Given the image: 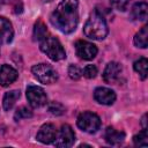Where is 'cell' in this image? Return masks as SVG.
<instances>
[{
    "label": "cell",
    "instance_id": "obj_1",
    "mask_svg": "<svg viewBox=\"0 0 148 148\" xmlns=\"http://www.w3.org/2000/svg\"><path fill=\"white\" fill-rule=\"evenodd\" d=\"M77 0H61L50 16L51 23L61 32H73L79 23Z\"/></svg>",
    "mask_w": 148,
    "mask_h": 148
},
{
    "label": "cell",
    "instance_id": "obj_2",
    "mask_svg": "<svg viewBox=\"0 0 148 148\" xmlns=\"http://www.w3.org/2000/svg\"><path fill=\"white\" fill-rule=\"evenodd\" d=\"M83 32L90 39H95V40L104 39L109 32L104 16L99 14L97 10L94 14H91L83 27Z\"/></svg>",
    "mask_w": 148,
    "mask_h": 148
},
{
    "label": "cell",
    "instance_id": "obj_3",
    "mask_svg": "<svg viewBox=\"0 0 148 148\" xmlns=\"http://www.w3.org/2000/svg\"><path fill=\"white\" fill-rule=\"evenodd\" d=\"M39 49L44 52L51 60L59 61L66 58V52L61 45V43L53 36L46 35L43 39L39 40Z\"/></svg>",
    "mask_w": 148,
    "mask_h": 148
},
{
    "label": "cell",
    "instance_id": "obj_4",
    "mask_svg": "<svg viewBox=\"0 0 148 148\" xmlns=\"http://www.w3.org/2000/svg\"><path fill=\"white\" fill-rule=\"evenodd\" d=\"M76 124H77L79 128H81L82 131L92 134L99 130L101 119L96 113L90 112V111H84V112L79 114Z\"/></svg>",
    "mask_w": 148,
    "mask_h": 148
},
{
    "label": "cell",
    "instance_id": "obj_5",
    "mask_svg": "<svg viewBox=\"0 0 148 148\" xmlns=\"http://www.w3.org/2000/svg\"><path fill=\"white\" fill-rule=\"evenodd\" d=\"M34 76L44 84H52L58 80V74L56 69L47 64H37L31 68Z\"/></svg>",
    "mask_w": 148,
    "mask_h": 148
},
{
    "label": "cell",
    "instance_id": "obj_6",
    "mask_svg": "<svg viewBox=\"0 0 148 148\" xmlns=\"http://www.w3.org/2000/svg\"><path fill=\"white\" fill-rule=\"evenodd\" d=\"M27 98L29 104L37 109V108H42L44 105H46L47 103V96L45 94V91L38 87V86H28L27 88Z\"/></svg>",
    "mask_w": 148,
    "mask_h": 148
},
{
    "label": "cell",
    "instance_id": "obj_7",
    "mask_svg": "<svg viewBox=\"0 0 148 148\" xmlns=\"http://www.w3.org/2000/svg\"><path fill=\"white\" fill-rule=\"evenodd\" d=\"M75 142V134L74 131L72 130V127L67 124L62 125L59 130V132H57V136L53 141L54 146L60 147V148H68L72 147Z\"/></svg>",
    "mask_w": 148,
    "mask_h": 148
},
{
    "label": "cell",
    "instance_id": "obj_8",
    "mask_svg": "<svg viewBox=\"0 0 148 148\" xmlns=\"http://www.w3.org/2000/svg\"><path fill=\"white\" fill-rule=\"evenodd\" d=\"M75 51H76V56L83 60L94 59L98 52L96 45L86 40H77L75 43Z\"/></svg>",
    "mask_w": 148,
    "mask_h": 148
},
{
    "label": "cell",
    "instance_id": "obj_9",
    "mask_svg": "<svg viewBox=\"0 0 148 148\" xmlns=\"http://www.w3.org/2000/svg\"><path fill=\"white\" fill-rule=\"evenodd\" d=\"M94 98L97 103L103 105H111L116 101V94L112 89L105 87H98L94 91Z\"/></svg>",
    "mask_w": 148,
    "mask_h": 148
},
{
    "label": "cell",
    "instance_id": "obj_10",
    "mask_svg": "<svg viewBox=\"0 0 148 148\" xmlns=\"http://www.w3.org/2000/svg\"><path fill=\"white\" fill-rule=\"evenodd\" d=\"M121 66L120 64L116 62V61H111L106 65V67L104 68V72H103V80L106 82V83H116L119 77H120V74H121Z\"/></svg>",
    "mask_w": 148,
    "mask_h": 148
},
{
    "label": "cell",
    "instance_id": "obj_11",
    "mask_svg": "<svg viewBox=\"0 0 148 148\" xmlns=\"http://www.w3.org/2000/svg\"><path fill=\"white\" fill-rule=\"evenodd\" d=\"M57 128L53 124H44L37 132L36 139L42 143H52L57 136Z\"/></svg>",
    "mask_w": 148,
    "mask_h": 148
},
{
    "label": "cell",
    "instance_id": "obj_12",
    "mask_svg": "<svg viewBox=\"0 0 148 148\" xmlns=\"http://www.w3.org/2000/svg\"><path fill=\"white\" fill-rule=\"evenodd\" d=\"M17 76H18L17 71L14 67L6 64L0 66V86L8 87L14 81H16Z\"/></svg>",
    "mask_w": 148,
    "mask_h": 148
},
{
    "label": "cell",
    "instance_id": "obj_13",
    "mask_svg": "<svg viewBox=\"0 0 148 148\" xmlns=\"http://www.w3.org/2000/svg\"><path fill=\"white\" fill-rule=\"evenodd\" d=\"M14 29L10 21L3 16H0V44H8L13 40Z\"/></svg>",
    "mask_w": 148,
    "mask_h": 148
},
{
    "label": "cell",
    "instance_id": "obj_14",
    "mask_svg": "<svg viewBox=\"0 0 148 148\" xmlns=\"http://www.w3.org/2000/svg\"><path fill=\"white\" fill-rule=\"evenodd\" d=\"M104 139L109 145L117 146V145H120L125 140V133L113 127H108L104 133Z\"/></svg>",
    "mask_w": 148,
    "mask_h": 148
},
{
    "label": "cell",
    "instance_id": "obj_15",
    "mask_svg": "<svg viewBox=\"0 0 148 148\" xmlns=\"http://www.w3.org/2000/svg\"><path fill=\"white\" fill-rule=\"evenodd\" d=\"M148 16V5L145 1L134 3L131 9V18L135 21H146Z\"/></svg>",
    "mask_w": 148,
    "mask_h": 148
},
{
    "label": "cell",
    "instance_id": "obj_16",
    "mask_svg": "<svg viewBox=\"0 0 148 148\" xmlns=\"http://www.w3.org/2000/svg\"><path fill=\"white\" fill-rule=\"evenodd\" d=\"M21 94L20 90H10L8 92L5 94L3 99H2V106L5 111H9L10 109H13V106L15 105L16 101L20 98Z\"/></svg>",
    "mask_w": 148,
    "mask_h": 148
},
{
    "label": "cell",
    "instance_id": "obj_17",
    "mask_svg": "<svg viewBox=\"0 0 148 148\" xmlns=\"http://www.w3.org/2000/svg\"><path fill=\"white\" fill-rule=\"evenodd\" d=\"M134 44L135 46L141 47V49H146L148 46V27L147 25H143L139 30V32L135 34Z\"/></svg>",
    "mask_w": 148,
    "mask_h": 148
},
{
    "label": "cell",
    "instance_id": "obj_18",
    "mask_svg": "<svg viewBox=\"0 0 148 148\" xmlns=\"http://www.w3.org/2000/svg\"><path fill=\"white\" fill-rule=\"evenodd\" d=\"M133 68L136 73H139V75L142 80L147 79V75H148V60H147V58L142 57L139 60L134 61Z\"/></svg>",
    "mask_w": 148,
    "mask_h": 148
},
{
    "label": "cell",
    "instance_id": "obj_19",
    "mask_svg": "<svg viewBox=\"0 0 148 148\" xmlns=\"http://www.w3.org/2000/svg\"><path fill=\"white\" fill-rule=\"evenodd\" d=\"M47 35V29H46V25L44 24L43 21H37L35 23V27H34V37L36 40H40L43 39L45 36Z\"/></svg>",
    "mask_w": 148,
    "mask_h": 148
},
{
    "label": "cell",
    "instance_id": "obj_20",
    "mask_svg": "<svg viewBox=\"0 0 148 148\" xmlns=\"http://www.w3.org/2000/svg\"><path fill=\"white\" fill-rule=\"evenodd\" d=\"M133 142L136 147H147L148 146V134H147V130L143 128L141 132H139V134L133 136Z\"/></svg>",
    "mask_w": 148,
    "mask_h": 148
},
{
    "label": "cell",
    "instance_id": "obj_21",
    "mask_svg": "<svg viewBox=\"0 0 148 148\" xmlns=\"http://www.w3.org/2000/svg\"><path fill=\"white\" fill-rule=\"evenodd\" d=\"M31 117H32V111L30 109H28L27 106H20L15 111V114H14V119L16 121H18L21 119H28Z\"/></svg>",
    "mask_w": 148,
    "mask_h": 148
},
{
    "label": "cell",
    "instance_id": "obj_22",
    "mask_svg": "<svg viewBox=\"0 0 148 148\" xmlns=\"http://www.w3.org/2000/svg\"><path fill=\"white\" fill-rule=\"evenodd\" d=\"M47 110L54 116H61L65 113V106L59 102H51L47 106Z\"/></svg>",
    "mask_w": 148,
    "mask_h": 148
},
{
    "label": "cell",
    "instance_id": "obj_23",
    "mask_svg": "<svg viewBox=\"0 0 148 148\" xmlns=\"http://www.w3.org/2000/svg\"><path fill=\"white\" fill-rule=\"evenodd\" d=\"M68 75L72 80H79L82 76V69L77 65H71L68 67Z\"/></svg>",
    "mask_w": 148,
    "mask_h": 148
},
{
    "label": "cell",
    "instance_id": "obj_24",
    "mask_svg": "<svg viewBox=\"0 0 148 148\" xmlns=\"http://www.w3.org/2000/svg\"><path fill=\"white\" fill-rule=\"evenodd\" d=\"M83 76L87 79H94L97 75V67L95 65H87L82 71Z\"/></svg>",
    "mask_w": 148,
    "mask_h": 148
},
{
    "label": "cell",
    "instance_id": "obj_25",
    "mask_svg": "<svg viewBox=\"0 0 148 148\" xmlns=\"http://www.w3.org/2000/svg\"><path fill=\"white\" fill-rule=\"evenodd\" d=\"M128 3H130V0H111V6L114 9L120 12L126 10L128 7Z\"/></svg>",
    "mask_w": 148,
    "mask_h": 148
},
{
    "label": "cell",
    "instance_id": "obj_26",
    "mask_svg": "<svg viewBox=\"0 0 148 148\" xmlns=\"http://www.w3.org/2000/svg\"><path fill=\"white\" fill-rule=\"evenodd\" d=\"M13 9H14V13H15V14L22 13L23 6H22L21 0H14V1H13Z\"/></svg>",
    "mask_w": 148,
    "mask_h": 148
},
{
    "label": "cell",
    "instance_id": "obj_27",
    "mask_svg": "<svg viewBox=\"0 0 148 148\" xmlns=\"http://www.w3.org/2000/svg\"><path fill=\"white\" fill-rule=\"evenodd\" d=\"M146 118H147V114H145V116L142 117V121H141V123H142V127H143V128H146Z\"/></svg>",
    "mask_w": 148,
    "mask_h": 148
},
{
    "label": "cell",
    "instance_id": "obj_28",
    "mask_svg": "<svg viewBox=\"0 0 148 148\" xmlns=\"http://www.w3.org/2000/svg\"><path fill=\"white\" fill-rule=\"evenodd\" d=\"M8 0H0V6H2V5H5L6 2H7Z\"/></svg>",
    "mask_w": 148,
    "mask_h": 148
}]
</instances>
